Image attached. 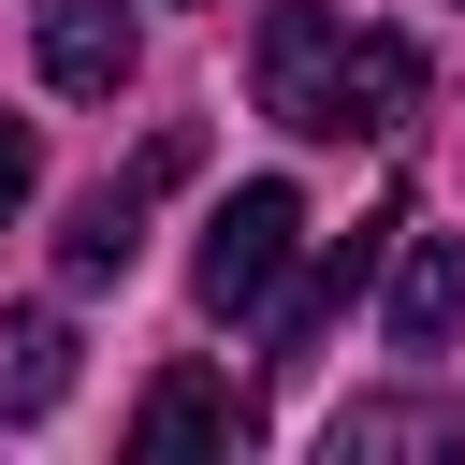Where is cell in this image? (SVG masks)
Returning a JSON list of instances; mask_svg holds the SVG:
<instances>
[{
    "label": "cell",
    "instance_id": "cell-7",
    "mask_svg": "<svg viewBox=\"0 0 465 465\" xmlns=\"http://www.w3.org/2000/svg\"><path fill=\"white\" fill-rule=\"evenodd\" d=\"M174 436H218V450H232V436H262V407H247V392H218L203 363H174V378L131 407V450H174Z\"/></svg>",
    "mask_w": 465,
    "mask_h": 465
},
{
    "label": "cell",
    "instance_id": "cell-8",
    "mask_svg": "<svg viewBox=\"0 0 465 465\" xmlns=\"http://www.w3.org/2000/svg\"><path fill=\"white\" fill-rule=\"evenodd\" d=\"M334 465H392V450H465V421L436 407V392H392V407H334V436H320Z\"/></svg>",
    "mask_w": 465,
    "mask_h": 465
},
{
    "label": "cell",
    "instance_id": "cell-10",
    "mask_svg": "<svg viewBox=\"0 0 465 465\" xmlns=\"http://www.w3.org/2000/svg\"><path fill=\"white\" fill-rule=\"evenodd\" d=\"M29 174H44V145H29V116H0V218L29 203Z\"/></svg>",
    "mask_w": 465,
    "mask_h": 465
},
{
    "label": "cell",
    "instance_id": "cell-4",
    "mask_svg": "<svg viewBox=\"0 0 465 465\" xmlns=\"http://www.w3.org/2000/svg\"><path fill=\"white\" fill-rule=\"evenodd\" d=\"M392 232H407V203L349 218V247H320V262H305V291L276 305V363H305V349H320V334H334V320L363 305V276H378V247H392Z\"/></svg>",
    "mask_w": 465,
    "mask_h": 465
},
{
    "label": "cell",
    "instance_id": "cell-2",
    "mask_svg": "<svg viewBox=\"0 0 465 465\" xmlns=\"http://www.w3.org/2000/svg\"><path fill=\"white\" fill-rule=\"evenodd\" d=\"M291 247H305V189H291V174H247V189L203 218V247H189V305H203V320H247V305H276Z\"/></svg>",
    "mask_w": 465,
    "mask_h": 465
},
{
    "label": "cell",
    "instance_id": "cell-5",
    "mask_svg": "<svg viewBox=\"0 0 465 465\" xmlns=\"http://www.w3.org/2000/svg\"><path fill=\"white\" fill-rule=\"evenodd\" d=\"M450 334H465V232H407L392 247V349L450 363Z\"/></svg>",
    "mask_w": 465,
    "mask_h": 465
},
{
    "label": "cell",
    "instance_id": "cell-6",
    "mask_svg": "<svg viewBox=\"0 0 465 465\" xmlns=\"http://www.w3.org/2000/svg\"><path fill=\"white\" fill-rule=\"evenodd\" d=\"M29 29H44V87H58V102H116V87H131V58H145L116 0H44Z\"/></svg>",
    "mask_w": 465,
    "mask_h": 465
},
{
    "label": "cell",
    "instance_id": "cell-1",
    "mask_svg": "<svg viewBox=\"0 0 465 465\" xmlns=\"http://www.w3.org/2000/svg\"><path fill=\"white\" fill-rule=\"evenodd\" d=\"M262 116H276V131H320V145L407 131V116H421V44H407V29H349V15H320V0H276V15H262Z\"/></svg>",
    "mask_w": 465,
    "mask_h": 465
},
{
    "label": "cell",
    "instance_id": "cell-3",
    "mask_svg": "<svg viewBox=\"0 0 465 465\" xmlns=\"http://www.w3.org/2000/svg\"><path fill=\"white\" fill-rule=\"evenodd\" d=\"M189 160H203V131H160L116 189H87V203H73V232H58V276H73V291H116V276H131V247H145V203H160Z\"/></svg>",
    "mask_w": 465,
    "mask_h": 465
},
{
    "label": "cell",
    "instance_id": "cell-9",
    "mask_svg": "<svg viewBox=\"0 0 465 465\" xmlns=\"http://www.w3.org/2000/svg\"><path fill=\"white\" fill-rule=\"evenodd\" d=\"M58 392H73V334H58V305L0 320V421H44Z\"/></svg>",
    "mask_w": 465,
    "mask_h": 465
}]
</instances>
